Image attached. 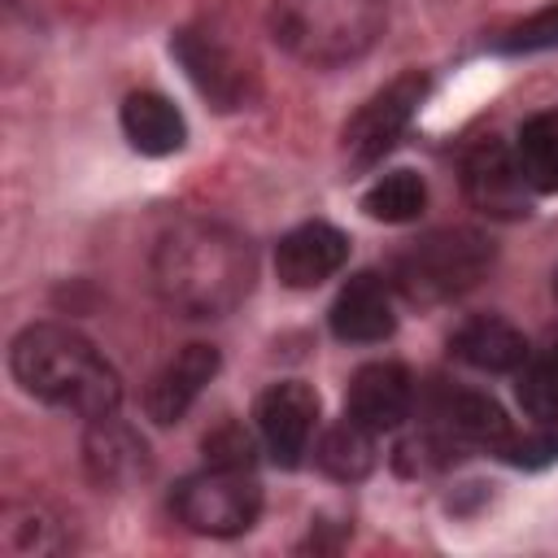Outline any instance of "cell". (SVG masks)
<instances>
[{
    "mask_svg": "<svg viewBox=\"0 0 558 558\" xmlns=\"http://www.w3.org/2000/svg\"><path fill=\"white\" fill-rule=\"evenodd\" d=\"M423 205H427V183L414 170H388L362 192V209L375 222H410L423 214Z\"/></svg>",
    "mask_w": 558,
    "mask_h": 558,
    "instance_id": "20",
    "label": "cell"
},
{
    "mask_svg": "<svg viewBox=\"0 0 558 558\" xmlns=\"http://www.w3.org/2000/svg\"><path fill=\"white\" fill-rule=\"evenodd\" d=\"M462 187L471 196V205L488 218H523L527 214V196L532 183L519 166V157L497 144V140H480L466 161H462Z\"/></svg>",
    "mask_w": 558,
    "mask_h": 558,
    "instance_id": "7",
    "label": "cell"
},
{
    "mask_svg": "<svg viewBox=\"0 0 558 558\" xmlns=\"http://www.w3.org/2000/svg\"><path fill=\"white\" fill-rule=\"evenodd\" d=\"M493 266V244L480 231L466 227H449V231H432L423 240H414L397 266H392V283L418 301V305H436L449 301L466 288H475Z\"/></svg>",
    "mask_w": 558,
    "mask_h": 558,
    "instance_id": "4",
    "label": "cell"
},
{
    "mask_svg": "<svg viewBox=\"0 0 558 558\" xmlns=\"http://www.w3.org/2000/svg\"><path fill=\"white\" fill-rule=\"evenodd\" d=\"M253 275L257 262L248 240L209 218L174 222L153 248V288L170 310L187 318L231 314L248 296Z\"/></svg>",
    "mask_w": 558,
    "mask_h": 558,
    "instance_id": "1",
    "label": "cell"
},
{
    "mask_svg": "<svg viewBox=\"0 0 558 558\" xmlns=\"http://www.w3.org/2000/svg\"><path fill=\"white\" fill-rule=\"evenodd\" d=\"M506 52H545V48H558V4L532 13L527 22H519L506 39H501Z\"/></svg>",
    "mask_w": 558,
    "mask_h": 558,
    "instance_id": "22",
    "label": "cell"
},
{
    "mask_svg": "<svg viewBox=\"0 0 558 558\" xmlns=\"http://www.w3.org/2000/svg\"><path fill=\"white\" fill-rule=\"evenodd\" d=\"M397 462L405 471H440L453 462V445L449 440H436V436H418V440H405L397 449Z\"/></svg>",
    "mask_w": 558,
    "mask_h": 558,
    "instance_id": "24",
    "label": "cell"
},
{
    "mask_svg": "<svg viewBox=\"0 0 558 558\" xmlns=\"http://www.w3.org/2000/svg\"><path fill=\"white\" fill-rule=\"evenodd\" d=\"M318 466L331 480H362L375 466V432H366L362 423H353L349 414L340 423H331L314 449Z\"/></svg>",
    "mask_w": 558,
    "mask_h": 558,
    "instance_id": "18",
    "label": "cell"
},
{
    "mask_svg": "<svg viewBox=\"0 0 558 558\" xmlns=\"http://www.w3.org/2000/svg\"><path fill=\"white\" fill-rule=\"evenodd\" d=\"M174 52H179V61L187 65L192 83H196L218 109H235V105L244 100V92H248V70H244L218 39H209V35H201V31H183V35L174 39Z\"/></svg>",
    "mask_w": 558,
    "mask_h": 558,
    "instance_id": "14",
    "label": "cell"
},
{
    "mask_svg": "<svg viewBox=\"0 0 558 558\" xmlns=\"http://www.w3.org/2000/svg\"><path fill=\"white\" fill-rule=\"evenodd\" d=\"M449 353L458 362H466L471 371H488V375H506V371H519L527 362V340L514 323L506 318H466L453 336H449Z\"/></svg>",
    "mask_w": 558,
    "mask_h": 558,
    "instance_id": "15",
    "label": "cell"
},
{
    "mask_svg": "<svg viewBox=\"0 0 558 558\" xmlns=\"http://www.w3.org/2000/svg\"><path fill=\"white\" fill-rule=\"evenodd\" d=\"M349 257V235L331 222H301L275 248V270L288 288H314L331 279Z\"/></svg>",
    "mask_w": 558,
    "mask_h": 558,
    "instance_id": "10",
    "label": "cell"
},
{
    "mask_svg": "<svg viewBox=\"0 0 558 558\" xmlns=\"http://www.w3.org/2000/svg\"><path fill=\"white\" fill-rule=\"evenodd\" d=\"M384 0H270L275 44L318 70L366 57L384 35Z\"/></svg>",
    "mask_w": 558,
    "mask_h": 558,
    "instance_id": "3",
    "label": "cell"
},
{
    "mask_svg": "<svg viewBox=\"0 0 558 558\" xmlns=\"http://www.w3.org/2000/svg\"><path fill=\"white\" fill-rule=\"evenodd\" d=\"M436 418L449 436H462L471 445H510V418L484 392H440Z\"/></svg>",
    "mask_w": 558,
    "mask_h": 558,
    "instance_id": "17",
    "label": "cell"
},
{
    "mask_svg": "<svg viewBox=\"0 0 558 558\" xmlns=\"http://www.w3.org/2000/svg\"><path fill=\"white\" fill-rule=\"evenodd\" d=\"M427 96V74L410 70L401 78H392L388 87H379L349 122H344V157L353 166H375L384 153H392V144L405 135L410 118L418 113Z\"/></svg>",
    "mask_w": 558,
    "mask_h": 558,
    "instance_id": "6",
    "label": "cell"
},
{
    "mask_svg": "<svg viewBox=\"0 0 558 558\" xmlns=\"http://www.w3.org/2000/svg\"><path fill=\"white\" fill-rule=\"evenodd\" d=\"M83 462H87V475L100 488H126L140 475H148V445L118 414H105V418H92L87 423Z\"/></svg>",
    "mask_w": 558,
    "mask_h": 558,
    "instance_id": "11",
    "label": "cell"
},
{
    "mask_svg": "<svg viewBox=\"0 0 558 558\" xmlns=\"http://www.w3.org/2000/svg\"><path fill=\"white\" fill-rule=\"evenodd\" d=\"M218 375V349L209 344H187L183 353H174L148 384L144 392V410L153 423H179L192 401L205 392V384Z\"/></svg>",
    "mask_w": 558,
    "mask_h": 558,
    "instance_id": "12",
    "label": "cell"
},
{
    "mask_svg": "<svg viewBox=\"0 0 558 558\" xmlns=\"http://www.w3.org/2000/svg\"><path fill=\"white\" fill-rule=\"evenodd\" d=\"M9 366H13V379L31 397H39L57 410H70L87 423L118 414V401H122L118 371L96 353V344L87 336L61 327V323L26 327L13 340Z\"/></svg>",
    "mask_w": 558,
    "mask_h": 558,
    "instance_id": "2",
    "label": "cell"
},
{
    "mask_svg": "<svg viewBox=\"0 0 558 558\" xmlns=\"http://www.w3.org/2000/svg\"><path fill=\"white\" fill-rule=\"evenodd\" d=\"M314 423H318V392L301 379H283V384L266 388L257 401V432H262L266 453L279 466L301 462V453L310 449Z\"/></svg>",
    "mask_w": 558,
    "mask_h": 558,
    "instance_id": "8",
    "label": "cell"
},
{
    "mask_svg": "<svg viewBox=\"0 0 558 558\" xmlns=\"http://www.w3.org/2000/svg\"><path fill=\"white\" fill-rule=\"evenodd\" d=\"M331 331L349 344H375V340H388L392 327H397V314H392V288L379 279V275H353L336 301H331V314H327Z\"/></svg>",
    "mask_w": 558,
    "mask_h": 558,
    "instance_id": "13",
    "label": "cell"
},
{
    "mask_svg": "<svg viewBox=\"0 0 558 558\" xmlns=\"http://www.w3.org/2000/svg\"><path fill=\"white\" fill-rule=\"evenodd\" d=\"M122 135L131 140V148L148 153V157H166L179 153L187 140V122L183 113L157 96V92H131L122 100Z\"/></svg>",
    "mask_w": 558,
    "mask_h": 558,
    "instance_id": "16",
    "label": "cell"
},
{
    "mask_svg": "<svg viewBox=\"0 0 558 558\" xmlns=\"http://www.w3.org/2000/svg\"><path fill=\"white\" fill-rule=\"evenodd\" d=\"M174 514L183 527L201 536H240L262 514V488L253 484L248 471L209 466L174 488Z\"/></svg>",
    "mask_w": 558,
    "mask_h": 558,
    "instance_id": "5",
    "label": "cell"
},
{
    "mask_svg": "<svg viewBox=\"0 0 558 558\" xmlns=\"http://www.w3.org/2000/svg\"><path fill=\"white\" fill-rule=\"evenodd\" d=\"M532 192H558V113H536L519 126L514 148Z\"/></svg>",
    "mask_w": 558,
    "mask_h": 558,
    "instance_id": "19",
    "label": "cell"
},
{
    "mask_svg": "<svg viewBox=\"0 0 558 558\" xmlns=\"http://www.w3.org/2000/svg\"><path fill=\"white\" fill-rule=\"evenodd\" d=\"M205 458H209V466H235V471H248V466H253V440H248L244 427L227 423V427H218V432L205 440Z\"/></svg>",
    "mask_w": 558,
    "mask_h": 558,
    "instance_id": "23",
    "label": "cell"
},
{
    "mask_svg": "<svg viewBox=\"0 0 558 558\" xmlns=\"http://www.w3.org/2000/svg\"><path fill=\"white\" fill-rule=\"evenodd\" d=\"M410 401H414V384L401 362H366L349 379V418L375 436L401 427L410 414Z\"/></svg>",
    "mask_w": 558,
    "mask_h": 558,
    "instance_id": "9",
    "label": "cell"
},
{
    "mask_svg": "<svg viewBox=\"0 0 558 558\" xmlns=\"http://www.w3.org/2000/svg\"><path fill=\"white\" fill-rule=\"evenodd\" d=\"M519 401L532 418L558 423V349H549L545 357L527 362L519 375Z\"/></svg>",
    "mask_w": 558,
    "mask_h": 558,
    "instance_id": "21",
    "label": "cell"
}]
</instances>
